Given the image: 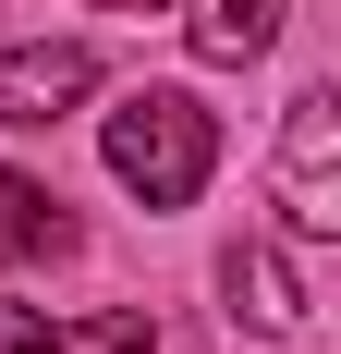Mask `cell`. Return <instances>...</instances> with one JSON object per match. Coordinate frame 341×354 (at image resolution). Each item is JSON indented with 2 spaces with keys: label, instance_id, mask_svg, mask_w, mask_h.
I'll return each instance as SVG.
<instances>
[{
  "label": "cell",
  "instance_id": "1",
  "mask_svg": "<svg viewBox=\"0 0 341 354\" xmlns=\"http://www.w3.org/2000/svg\"><path fill=\"white\" fill-rule=\"evenodd\" d=\"M98 147H110V183L146 196V208H195L207 171H220V122H207L183 86H135V98H110Z\"/></svg>",
  "mask_w": 341,
  "mask_h": 354
},
{
  "label": "cell",
  "instance_id": "2",
  "mask_svg": "<svg viewBox=\"0 0 341 354\" xmlns=\"http://www.w3.org/2000/svg\"><path fill=\"white\" fill-rule=\"evenodd\" d=\"M280 208H293L305 245L341 232V98L329 86H305V98L280 110Z\"/></svg>",
  "mask_w": 341,
  "mask_h": 354
},
{
  "label": "cell",
  "instance_id": "3",
  "mask_svg": "<svg viewBox=\"0 0 341 354\" xmlns=\"http://www.w3.org/2000/svg\"><path fill=\"white\" fill-rule=\"evenodd\" d=\"M98 98V49L86 37H37V49H0V122L37 135V122H73Z\"/></svg>",
  "mask_w": 341,
  "mask_h": 354
},
{
  "label": "cell",
  "instance_id": "4",
  "mask_svg": "<svg viewBox=\"0 0 341 354\" xmlns=\"http://www.w3.org/2000/svg\"><path fill=\"white\" fill-rule=\"evenodd\" d=\"M220 293H232V318H244V330H269V342H293V330L317 318V293H305V269H293L280 245H256V232H244V245L220 257Z\"/></svg>",
  "mask_w": 341,
  "mask_h": 354
},
{
  "label": "cell",
  "instance_id": "5",
  "mask_svg": "<svg viewBox=\"0 0 341 354\" xmlns=\"http://www.w3.org/2000/svg\"><path fill=\"white\" fill-rule=\"evenodd\" d=\"M73 208L49 196L37 171H0V269H37V257H73Z\"/></svg>",
  "mask_w": 341,
  "mask_h": 354
},
{
  "label": "cell",
  "instance_id": "6",
  "mask_svg": "<svg viewBox=\"0 0 341 354\" xmlns=\"http://www.w3.org/2000/svg\"><path fill=\"white\" fill-rule=\"evenodd\" d=\"M183 37H195V62H256L280 37V0H183Z\"/></svg>",
  "mask_w": 341,
  "mask_h": 354
},
{
  "label": "cell",
  "instance_id": "7",
  "mask_svg": "<svg viewBox=\"0 0 341 354\" xmlns=\"http://www.w3.org/2000/svg\"><path fill=\"white\" fill-rule=\"evenodd\" d=\"M25 354H159V330H146L135 306H98V318H49Z\"/></svg>",
  "mask_w": 341,
  "mask_h": 354
},
{
  "label": "cell",
  "instance_id": "8",
  "mask_svg": "<svg viewBox=\"0 0 341 354\" xmlns=\"http://www.w3.org/2000/svg\"><path fill=\"white\" fill-rule=\"evenodd\" d=\"M37 330H49V306H0V354H25Z\"/></svg>",
  "mask_w": 341,
  "mask_h": 354
},
{
  "label": "cell",
  "instance_id": "9",
  "mask_svg": "<svg viewBox=\"0 0 341 354\" xmlns=\"http://www.w3.org/2000/svg\"><path fill=\"white\" fill-rule=\"evenodd\" d=\"M98 12H170V0H98Z\"/></svg>",
  "mask_w": 341,
  "mask_h": 354
}]
</instances>
